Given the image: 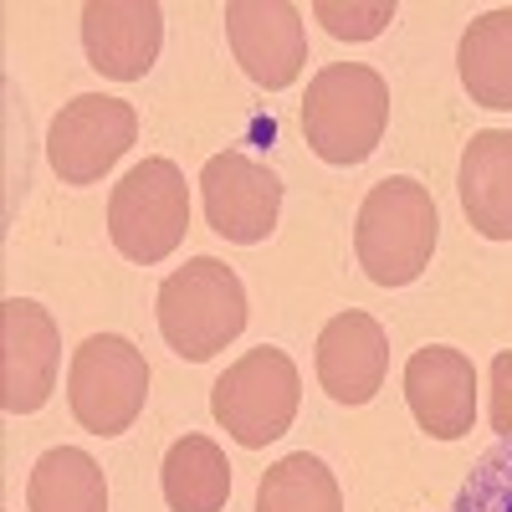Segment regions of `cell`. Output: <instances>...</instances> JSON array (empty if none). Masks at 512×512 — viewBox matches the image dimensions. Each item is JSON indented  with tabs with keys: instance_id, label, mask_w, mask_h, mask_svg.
I'll use <instances>...</instances> for the list:
<instances>
[{
	"instance_id": "obj_1",
	"label": "cell",
	"mask_w": 512,
	"mask_h": 512,
	"mask_svg": "<svg viewBox=\"0 0 512 512\" xmlns=\"http://www.w3.org/2000/svg\"><path fill=\"white\" fill-rule=\"evenodd\" d=\"M441 236L436 200L420 180L390 175L379 180L364 205H359V226H354V251L369 282L379 287H410L425 267Z\"/></svg>"
},
{
	"instance_id": "obj_2",
	"label": "cell",
	"mask_w": 512,
	"mask_h": 512,
	"mask_svg": "<svg viewBox=\"0 0 512 512\" xmlns=\"http://www.w3.org/2000/svg\"><path fill=\"white\" fill-rule=\"evenodd\" d=\"M390 123V82L364 62H328L303 98V134L323 164H364Z\"/></svg>"
},
{
	"instance_id": "obj_3",
	"label": "cell",
	"mask_w": 512,
	"mask_h": 512,
	"mask_svg": "<svg viewBox=\"0 0 512 512\" xmlns=\"http://www.w3.org/2000/svg\"><path fill=\"white\" fill-rule=\"evenodd\" d=\"M159 333L190 364L216 359L246 328V287L221 256H190L159 282Z\"/></svg>"
},
{
	"instance_id": "obj_4",
	"label": "cell",
	"mask_w": 512,
	"mask_h": 512,
	"mask_svg": "<svg viewBox=\"0 0 512 512\" xmlns=\"http://www.w3.org/2000/svg\"><path fill=\"white\" fill-rule=\"evenodd\" d=\"M303 405V374L287 349H246L216 384H210V415L246 451L282 441Z\"/></svg>"
},
{
	"instance_id": "obj_5",
	"label": "cell",
	"mask_w": 512,
	"mask_h": 512,
	"mask_svg": "<svg viewBox=\"0 0 512 512\" xmlns=\"http://www.w3.org/2000/svg\"><path fill=\"white\" fill-rule=\"evenodd\" d=\"M190 231V185L175 159H144L108 195V236L139 267L175 256Z\"/></svg>"
},
{
	"instance_id": "obj_6",
	"label": "cell",
	"mask_w": 512,
	"mask_h": 512,
	"mask_svg": "<svg viewBox=\"0 0 512 512\" xmlns=\"http://www.w3.org/2000/svg\"><path fill=\"white\" fill-rule=\"evenodd\" d=\"M149 400V364L118 333H93L72 349L67 369V405L88 436H123L144 415Z\"/></svg>"
},
{
	"instance_id": "obj_7",
	"label": "cell",
	"mask_w": 512,
	"mask_h": 512,
	"mask_svg": "<svg viewBox=\"0 0 512 512\" xmlns=\"http://www.w3.org/2000/svg\"><path fill=\"white\" fill-rule=\"evenodd\" d=\"M134 139H139L134 103L108 93H77L72 103H62V113L47 128V164L62 175V185H98L134 149Z\"/></svg>"
},
{
	"instance_id": "obj_8",
	"label": "cell",
	"mask_w": 512,
	"mask_h": 512,
	"mask_svg": "<svg viewBox=\"0 0 512 512\" xmlns=\"http://www.w3.org/2000/svg\"><path fill=\"white\" fill-rule=\"evenodd\" d=\"M57 364V318L31 297H6L0 303V405H6V415H36L47 405L57 390Z\"/></svg>"
},
{
	"instance_id": "obj_9",
	"label": "cell",
	"mask_w": 512,
	"mask_h": 512,
	"mask_svg": "<svg viewBox=\"0 0 512 512\" xmlns=\"http://www.w3.org/2000/svg\"><path fill=\"white\" fill-rule=\"evenodd\" d=\"M200 200H205V221L216 236L236 246H256L277 231V210H282V180L267 164H256L251 154H210L200 169Z\"/></svg>"
},
{
	"instance_id": "obj_10",
	"label": "cell",
	"mask_w": 512,
	"mask_h": 512,
	"mask_svg": "<svg viewBox=\"0 0 512 512\" xmlns=\"http://www.w3.org/2000/svg\"><path fill=\"white\" fill-rule=\"evenodd\" d=\"M226 41L241 72L267 93L292 88L308 67V31L303 11L287 0H231L226 6Z\"/></svg>"
},
{
	"instance_id": "obj_11",
	"label": "cell",
	"mask_w": 512,
	"mask_h": 512,
	"mask_svg": "<svg viewBox=\"0 0 512 512\" xmlns=\"http://www.w3.org/2000/svg\"><path fill=\"white\" fill-rule=\"evenodd\" d=\"M405 400L415 425L431 441H461L477 420V369L461 349L431 344L405 364Z\"/></svg>"
},
{
	"instance_id": "obj_12",
	"label": "cell",
	"mask_w": 512,
	"mask_h": 512,
	"mask_svg": "<svg viewBox=\"0 0 512 512\" xmlns=\"http://www.w3.org/2000/svg\"><path fill=\"white\" fill-rule=\"evenodd\" d=\"M164 41V11L154 0H88L82 6V52L88 67L113 82H139Z\"/></svg>"
},
{
	"instance_id": "obj_13",
	"label": "cell",
	"mask_w": 512,
	"mask_h": 512,
	"mask_svg": "<svg viewBox=\"0 0 512 512\" xmlns=\"http://www.w3.org/2000/svg\"><path fill=\"white\" fill-rule=\"evenodd\" d=\"M313 369H318V384L328 390V400L369 405L384 384V369H390V338H384L379 318H369L364 308L328 318L318 333Z\"/></svg>"
},
{
	"instance_id": "obj_14",
	"label": "cell",
	"mask_w": 512,
	"mask_h": 512,
	"mask_svg": "<svg viewBox=\"0 0 512 512\" xmlns=\"http://www.w3.org/2000/svg\"><path fill=\"white\" fill-rule=\"evenodd\" d=\"M461 210L477 236L512 241V128H482L461 154Z\"/></svg>"
},
{
	"instance_id": "obj_15",
	"label": "cell",
	"mask_w": 512,
	"mask_h": 512,
	"mask_svg": "<svg viewBox=\"0 0 512 512\" xmlns=\"http://www.w3.org/2000/svg\"><path fill=\"white\" fill-rule=\"evenodd\" d=\"M456 67L477 108L512 113V6H497L466 26Z\"/></svg>"
},
{
	"instance_id": "obj_16",
	"label": "cell",
	"mask_w": 512,
	"mask_h": 512,
	"mask_svg": "<svg viewBox=\"0 0 512 512\" xmlns=\"http://www.w3.org/2000/svg\"><path fill=\"white\" fill-rule=\"evenodd\" d=\"M159 487L169 512H221L231 497V461L210 436H180L164 451Z\"/></svg>"
},
{
	"instance_id": "obj_17",
	"label": "cell",
	"mask_w": 512,
	"mask_h": 512,
	"mask_svg": "<svg viewBox=\"0 0 512 512\" xmlns=\"http://www.w3.org/2000/svg\"><path fill=\"white\" fill-rule=\"evenodd\" d=\"M26 507L31 512H108L103 466L77 446H52L31 466Z\"/></svg>"
},
{
	"instance_id": "obj_18",
	"label": "cell",
	"mask_w": 512,
	"mask_h": 512,
	"mask_svg": "<svg viewBox=\"0 0 512 512\" xmlns=\"http://www.w3.org/2000/svg\"><path fill=\"white\" fill-rule=\"evenodd\" d=\"M256 512H344V492L318 456L292 451L267 466L256 487Z\"/></svg>"
},
{
	"instance_id": "obj_19",
	"label": "cell",
	"mask_w": 512,
	"mask_h": 512,
	"mask_svg": "<svg viewBox=\"0 0 512 512\" xmlns=\"http://www.w3.org/2000/svg\"><path fill=\"white\" fill-rule=\"evenodd\" d=\"M451 512H512V436H497L466 472Z\"/></svg>"
},
{
	"instance_id": "obj_20",
	"label": "cell",
	"mask_w": 512,
	"mask_h": 512,
	"mask_svg": "<svg viewBox=\"0 0 512 512\" xmlns=\"http://www.w3.org/2000/svg\"><path fill=\"white\" fill-rule=\"evenodd\" d=\"M313 16L323 21L328 36L338 41H374L395 21V0H369V6H349V0H318Z\"/></svg>"
},
{
	"instance_id": "obj_21",
	"label": "cell",
	"mask_w": 512,
	"mask_h": 512,
	"mask_svg": "<svg viewBox=\"0 0 512 512\" xmlns=\"http://www.w3.org/2000/svg\"><path fill=\"white\" fill-rule=\"evenodd\" d=\"M487 415H492L497 436H512V349H502L492 359V405H487Z\"/></svg>"
}]
</instances>
